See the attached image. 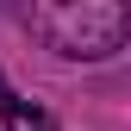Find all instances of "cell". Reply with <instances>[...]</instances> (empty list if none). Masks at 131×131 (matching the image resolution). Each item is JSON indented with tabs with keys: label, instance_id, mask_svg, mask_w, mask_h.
<instances>
[{
	"label": "cell",
	"instance_id": "6da1fadb",
	"mask_svg": "<svg viewBox=\"0 0 131 131\" xmlns=\"http://www.w3.org/2000/svg\"><path fill=\"white\" fill-rule=\"evenodd\" d=\"M119 38H125V13L119 6H81V13H69V31H62L69 56H112Z\"/></svg>",
	"mask_w": 131,
	"mask_h": 131
},
{
	"label": "cell",
	"instance_id": "7a4b0ae2",
	"mask_svg": "<svg viewBox=\"0 0 131 131\" xmlns=\"http://www.w3.org/2000/svg\"><path fill=\"white\" fill-rule=\"evenodd\" d=\"M0 119H6V131H56V119H50V112L25 106V100H13L6 112H0Z\"/></svg>",
	"mask_w": 131,
	"mask_h": 131
},
{
	"label": "cell",
	"instance_id": "3957f363",
	"mask_svg": "<svg viewBox=\"0 0 131 131\" xmlns=\"http://www.w3.org/2000/svg\"><path fill=\"white\" fill-rule=\"evenodd\" d=\"M13 100H19V94H13V88H6V81H0V112H6V106H13Z\"/></svg>",
	"mask_w": 131,
	"mask_h": 131
}]
</instances>
